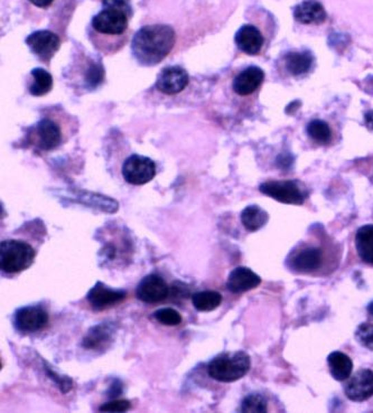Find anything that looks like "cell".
Instances as JSON below:
<instances>
[{
  "label": "cell",
  "mask_w": 373,
  "mask_h": 413,
  "mask_svg": "<svg viewBox=\"0 0 373 413\" xmlns=\"http://www.w3.org/2000/svg\"><path fill=\"white\" fill-rule=\"evenodd\" d=\"M87 33L96 51L116 54L129 41V16L120 10L105 8L92 19Z\"/></svg>",
  "instance_id": "6da1fadb"
},
{
  "label": "cell",
  "mask_w": 373,
  "mask_h": 413,
  "mask_svg": "<svg viewBox=\"0 0 373 413\" xmlns=\"http://www.w3.org/2000/svg\"><path fill=\"white\" fill-rule=\"evenodd\" d=\"M176 34L169 25H146L135 34L131 51L142 66H155L163 62L174 48Z\"/></svg>",
  "instance_id": "7a4b0ae2"
},
{
  "label": "cell",
  "mask_w": 373,
  "mask_h": 413,
  "mask_svg": "<svg viewBox=\"0 0 373 413\" xmlns=\"http://www.w3.org/2000/svg\"><path fill=\"white\" fill-rule=\"evenodd\" d=\"M69 116L58 111L43 114L41 120L28 132V144L39 153H48L65 144L74 132L72 123H67Z\"/></svg>",
  "instance_id": "3957f363"
},
{
  "label": "cell",
  "mask_w": 373,
  "mask_h": 413,
  "mask_svg": "<svg viewBox=\"0 0 373 413\" xmlns=\"http://www.w3.org/2000/svg\"><path fill=\"white\" fill-rule=\"evenodd\" d=\"M250 357L244 352L221 354L208 366V373L213 380L230 383L240 380L250 370Z\"/></svg>",
  "instance_id": "277c9868"
},
{
  "label": "cell",
  "mask_w": 373,
  "mask_h": 413,
  "mask_svg": "<svg viewBox=\"0 0 373 413\" xmlns=\"http://www.w3.org/2000/svg\"><path fill=\"white\" fill-rule=\"evenodd\" d=\"M35 259L33 246L19 240H5L0 243V268L7 273L28 269Z\"/></svg>",
  "instance_id": "5b68a950"
},
{
  "label": "cell",
  "mask_w": 373,
  "mask_h": 413,
  "mask_svg": "<svg viewBox=\"0 0 373 413\" xmlns=\"http://www.w3.org/2000/svg\"><path fill=\"white\" fill-rule=\"evenodd\" d=\"M69 78L72 80L73 85L92 91L105 80V69L99 60L81 56L73 62Z\"/></svg>",
  "instance_id": "8992f818"
},
{
  "label": "cell",
  "mask_w": 373,
  "mask_h": 413,
  "mask_svg": "<svg viewBox=\"0 0 373 413\" xmlns=\"http://www.w3.org/2000/svg\"><path fill=\"white\" fill-rule=\"evenodd\" d=\"M122 176L131 185H145L156 176V164L148 157L133 155L125 160Z\"/></svg>",
  "instance_id": "52a82bcc"
},
{
  "label": "cell",
  "mask_w": 373,
  "mask_h": 413,
  "mask_svg": "<svg viewBox=\"0 0 373 413\" xmlns=\"http://www.w3.org/2000/svg\"><path fill=\"white\" fill-rule=\"evenodd\" d=\"M117 335V325L114 323H100L91 327L82 339V348L96 353H103L111 348Z\"/></svg>",
  "instance_id": "ba28073f"
},
{
  "label": "cell",
  "mask_w": 373,
  "mask_h": 413,
  "mask_svg": "<svg viewBox=\"0 0 373 413\" xmlns=\"http://www.w3.org/2000/svg\"><path fill=\"white\" fill-rule=\"evenodd\" d=\"M26 44L43 63L48 64L60 50V37L50 30H37L26 39Z\"/></svg>",
  "instance_id": "9c48e42d"
},
{
  "label": "cell",
  "mask_w": 373,
  "mask_h": 413,
  "mask_svg": "<svg viewBox=\"0 0 373 413\" xmlns=\"http://www.w3.org/2000/svg\"><path fill=\"white\" fill-rule=\"evenodd\" d=\"M262 194L274 198L276 201L290 205H301L304 203V194L295 182H266L259 187Z\"/></svg>",
  "instance_id": "30bf717a"
},
{
  "label": "cell",
  "mask_w": 373,
  "mask_h": 413,
  "mask_svg": "<svg viewBox=\"0 0 373 413\" xmlns=\"http://www.w3.org/2000/svg\"><path fill=\"white\" fill-rule=\"evenodd\" d=\"M48 323V314L41 306H26L14 314V326L21 332H35L43 330Z\"/></svg>",
  "instance_id": "8fae6325"
},
{
  "label": "cell",
  "mask_w": 373,
  "mask_h": 413,
  "mask_svg": "<svg viewBox=\"0 0 373 413\" xmlns=\"http://www.w3.org/2000/svg\"><path fill=\"white\" fill-rule=\"evenodd\" d=\"M189 82L190 76L185 70L180 66H169L160 71L155 87L166 96H175L185 90Z\"/></svg>",
  "instance_id": "7c38bea8"
},
{
  "label": "cell",
  "mask_w": 373,
  "mask_h": 413,
  "mask_svg": "<svg viewBox=\"0 0 373 413\" xmlns=\"http://www.w3.org/2000/svg\"><path fill=\"white\" fill-rule=\"evenodd\" d=\"M169 294V288L160 275H148L139 282L136 289V296L146 304L163 301Z\"/></svg>",
  "instance_id": "4fadbf2b"
},
{
  "label": "cell",
  "mask_w": 373,
  "mask_h": 413,
  "mask_svg": "<svg viewBox=\"0 0 373 413\" xmlns=\"http://www.w3.org/2000/svg\"><path fill=\"white\" fill-rule=\"evenodd\" d=\"M346 396L354 402L365 401L373 395V372L360 370L348 379L344 385Z\"/></svg>",
  "instance_id": "5bb4252c"
},
{
  "label": "cell",
  "mask_w": 373,
  "mask_h": 413,
  "mask_svg": "<svg viewBox=\"0 0 373 413\" xmlns=\"http://www.w3.org/2000/svg\"><path fill=\"white\" fill-rule=\"evenodd\" d=\"M126 296V291L112 289L98 282L87 293V300L94 309H105L120 303Z\"/></svg>",
  "instance_id": "9a60e30c"
},
{
  "label": "cell",
  "mask_w": 373,
  "mask_h": 413,
  "mask_svg": "<svg viewBox=\"0 0 373 413\" xmlns=\"http://www.w3.org/2000/svg\"><path fill=\"white\" fill-rule=\"evenodd\" d=\"M265 80V73L258 66H249L233 80V91L240 96H248L258 90Z\"/></svg>",
  "instance_id": "2e32d148"
},
{
  "label": "cell",
  "mask_w": 373,
  "mask_h": 413,
  "mask_svg": "<svg viewBox=\"0 0 373 413\" xmlns=\"http://www.w3.org/2000/svg\"><path fill=\"white\" fill-rule=\"evenodd\" d=\"M262 284V279L253 270L246 266H238L230 273L226 280V288L233 294L253 290Z\"/></svg>",
  "instance_id": "e0dca14e"
},
{
  "label": "cell",
  "mask_w": 373,
  "mask_h": 413,
  "mask_svg": "<svg viewBox=\"0 0 373 413\" xmlns=\"http://www.w3.org/2000/svg\"><path fill=\"white\" fill-rule=\"evenodd\" d=\"M235 44L247 55H258L264 47V36L253 25H244L235 34Z\"/></svg>",
  "instance_id": "ac0fdd59"
},
{
  "label": "cell",
  "mask_w": 373,
  "mask_h": 413,
  "mask_svg": "<svg viewBox=\"0 0 373 413\" xmlns=\"http://www.w3.org/2000/svg\"><path fill=\"white\" fill-rule=\"evenodd\" d=\"M294 17L301 24H322L326 21V10L322 3L316 0H304L294 10Z\"/></svg>",
  "instance_id": "d6986e66"
},
{
  "label": "cell",
  "mask_w": 373,
  "mask_h": 413,
  "mask_svg": "<svg viewBox=\"0 0 373 413\" xmlns=\"http://www.w3.org/2000/svg\"><path fill=\"white\" fill-rule=\"evenodd\" d=\"M322 264V252L319 248H305L292 257V269L298 273H312Z\"/></svg>",
  "instance_id": "ffe728a7"
},
{
  "label": "cell",
  "mask_w": 373,
  "mask_h": 413,
  "mask_svg": "<svg viewBox=\"0 0 373 413\" xmlns=\"http://www.w3.org/2000/svg\"><path fill=\"white\" fill-rule=\"evenodd\" d=\"M328 368L332 377L337 381H345L352 374L353 363L348 355L333 352L328 357Z\"/></svg>",
  "instance_id": "44dd1931"
},
{
  "label": "cell",
  "mask_w": 373,
  "mask_h": 413,
  "mask_svg": "<svg viewBox=\"0 0 373 413\" xmlns=\"http://www.w3.org/2000/svg\"><path fill=\"white\" fill-rule=\"evenodd\" d=\"M355 246L359 255L365 264H373V225L359 229L355 237Z\"/></svg>",
  "instance_id": "7402d4cb"
},
{
  "label": "cell",
  "mask_w": 373,
  "mask_h": 413,
  "mask_svg": "<svg viewBox=\"0 0 373 413\" xmlns=\"http://www.w3.org/2000/svg\"><path fill=\"white\" fill-rule=\"evenodd\" d=\"M53 87L52 75L44 69L32 70L30 82L28 83V92L33 96H43L47 94Z\"/></svg>",
  "instance_id": "603a6c76"
},
{
  "label": "cell",
  "mask_w": 373,
  "mask_h": 413,
  "mask_svg": "<svg viewBox=\"0 0 373 413\" xmlns=\"http://www.w3.org/2000/svg\"><path fill=\"white\" fill-rule=\"evenodd\" d=\"M313 56L307 52H292L285 57L287 71L294 76L305 74L313 65Z\"/></svg>",
  "instance_id": "cb8c5ba5"
},
{
  "label": "cell",
  "mask_w": 373,
  "mask_h": 413,
  "mask_svg": "<svg viewBox=\"0 0 373 413\" xmlns=\"http://www.w3.org/2000/svg\"><path fill=\"white\" fill-rule=\"evenodd\" d=\"M241 222L250 232L260 230L268 222V214L257 205H250L241 213Z\"/></svg>",
  "instance_id": "d4e9b609"
},
{
  "label": "cell",
  "mask_w": 373,
  "mask_h": 413,
  "mask_svg": "<svg viewBox=\"0 0 373 413\" xmlns=\"http://www.w3.org/2000/svg\"><path fill=\"white\" fill-rule=\"evenodd\" d=\"M222 303L220 293L213 290L199 291L192 296V304L194 308L199 312H212Z\"/></svg>",
  "instance_id": "484cf974"
},
{
  "label": "cell",
  "mask_w": 373,
  "mask_h": 413,
  "mask_svg": "<svg viewBox=\"0 0 373 413\" xmlns=\"http://www.w3.org/2000/svg\"><path fill=\"white\" fill-rule=\"evenodd\" d=\"M307 134L319 145H328L331 140V129L323 120H313L307 126Z\"/></svg>",
  "instance_id": "4316f807"
},
{
  "label": "cell",
  "mask_w": 373,
  "mask_h": 413,
  "mask_svg": "<svg viewBox=\"0 0 373 413\" xmlns=\"http://www.w3.org/2000/svg\"><path fill=\"white\" fill-rule=\"evenodd\" d=\"M267 409V400L262 394H249L241 403L242 412H266Z\"/></svg>",
  "instance_id": "83f0119b"
},
{
  "label": "cell",
  "mask_w": 373,
  "mask_h": 413,
  "mask_svg": "<svg viewBox=\"0 0 373 413\" xmlns=\"http://www.w3.org/2000/svg\"><path fill=\"white\" fill-rule=\"evenodd\" d=\"M153 316L158 323L166 326H178L182 323L181 314L173 308L158 309Z\"/></svg>",
  "instance_id": "f1b7e54d"
},
{
  "label": "cell",
  "mask_w": 373,
  "mask_h": 413,
  "mask_svg": "<svg viewBox=\"0 0 373 413\" xmlns=\"http://www.w3.org/2000/svg\"><path fill=\"white\" fill-rule=\"evenodd\" d=\"M354 336L359 344L367 350H373V324L363 323L359 325Z\"/></svg>",
  "instance_id": "f546056e"
},
{
  "label": "cell",
  "mask_w": 373,
  "mask_h": 413,
  "mask_svg": "<svg viewBox=\"0 0 373 413\" xmlns=\"http://www.w3.org/2000/svg\"><path fill=\"white\" fill-rule=\"evenodd\" d=\"M45 372L46 375H47L51 380L54 381V383L60 388L62 393H67L71 391L73 386V382L69 377H65V375H60L56 373V372L53 371L52 368H50V366H47L45 362Z\"/></svg>",
  "instance_id": "4dcf8cb0"
},
{
  "label": "cell",
  "mask_w": 373,
  "mask_h": 413,
  "mask_svg": "<svg viewBox=\"0 0 373 413\" xmlns=\"http://www.w3.org/2000/svg\"><path fill=\"white\" fill-rule=\"evenodd\" d=\"M131 407V404L128 400H112L105 402L99 407L101 412H126Z\"/></svg>",
  "instance_id": "1f68e13d"
},
{
  "label": "cell",
  "mask_w": 373,
  "mask_h": 413,
  "mask_svg": "<svg viewBox=\"0 0 373 413\" xmlns=\"http://www.w3.org/2000/svg\"><path fill=\"white\" fill-rule=\"evenodd\" d=\"M103 3L105 8L120 10V12H125L129 17L133 14L130 0H103Z\"/></svg>",
  "instance_id": "d6a6232c"
},
{
  "label": "cell",
  "mask_w": 373,
  "mask_h": 413,
  "mask_svg": "<svg viewBox=\"0 0 373 413\" xmlns=\"http://www.w3.org/2000/svg\"><path fill=\"white\" fill-rule=\"evenodd\" d=\"M109 398L116 399L118 395H120L122 393V383L120 381L116 380L114 383L110 386V389L108 390Z\"/></svg>",
  "instance_id": "836d02e7"
},
{
  "label": "cell",
  "mask_w": 373,
  "mask_h": 413,
  "mask_svg": "<svg viewBox=\"0 0 373 413\" xmlns=\"http://www.w3.org/2000/svg\"><path fill=\"white\" fill-rule=\"evenodd\" d=\"M28 1L33 3L34 6L39 7V8H47V7L51 6L54 0H28Z\"/></svg>",
  "instance_id": "e575fe53"
},
{
  "label": "cell",
  "mask_w": 373,
  "mask_h": 413,
  "mask_svg": "<svg viewBox=\"0 0 373 413\" xmlns=\"http://www.w3.org/2000/svg\"><path fill=\"white\" fill-rule=\"evenodd\" d=\"M364 120H365V126L367 128L373 132V111H369L364 116Z\"/></svg>",
  "instance_id": "d590c367"
},
{
  "label": "cell",
  "mask_w": 373,
  "mask_h": 413,
  "mask_svg": "<svg viewBox=\"0 0 373 413\" xmlns=\"http://www.w3.org/2000/svg\"><path fill=\"white\" fill-rule=\"evenodd\" d=\"M367 312H369V314L372 315L373 316V301L370 304V305L367 306Z\"/></svg>",
  "instance_id": "8d00e7d4"
}]
</instances>
